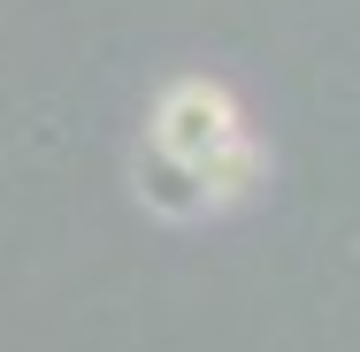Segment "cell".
I'll return each instance as SVG.
<instances>
[{
  "label": "cell",
  "mask_w": 360,
  "mask_h": 352,
  "mask_svg": "<svg viewBox=\"0 0 360 352\" xmlns=\"http://www.w3.org/2000/svg\"><path fill=\"white\" fill-rule=\"evenodd\" d=\"M245 131V115H238V100H230V84L215 77H176L161 100H153V145L161 153H176V161H207L222 138H238Z\"/></svg>",
  "instance_id": "6da1fadb"
},
{
  "label": "cell",
  "mask_w": 360,
  "mask_h": 352,
  "mask_svg": "<svg viewBox=\"0 0 360 352\" xmlns=\"http://www.w3.org/2000/svg\"><path fill=\"white\" fill-rule=\"evenodd\" d=\"M139 200H146L153 214H169V222H200V214H207L200 169H192V161H176V153H161V145L139 161Z\"/></svg>",
  "instance_id": "7a4b0ae2"
},
{
  "label": "cell",
  "mask_w": 360,
  "mask_h": 352,
  "mask_svg": "<svg viewBox=\"0 0 360 352\" xmlns=\"http://www.w3.org/2000/svg\"><path fill=\"white\" fill-rule=\"evenodd\" d=\"M261 176H269V153H261V145L245 138V131H238V138H222L215 153L200 161V192H207V214H215V207H238V200H245Z\"/></svg>",
  "instance_id": "3957f363"
}]
</instances>
